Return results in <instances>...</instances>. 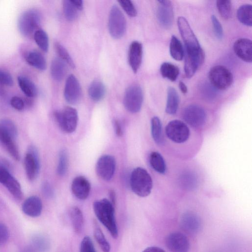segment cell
Returning a JSON list of instances; mask_svg holds the SVG:
<instances>
[{
	"label": "cell",
	"instance_id": "cell-28",
	"mask_svg": "<svg viewBox=\"0 0 252 252\" xmlns=\"http://www.w3.org/2000/svg\"><path fill=\"white\" fill-rule=\"evenodd\" d=\"M69 215L74 231L77 234L81 233L84 224L82 211L78 207L73 206L69 209Z\"/></svg>",
	"mask_w": 252,
	"mask_h": 252
},
{
	"label": "cell",
	"instance_id": "cell-51",
	"mask_svg": "<svg viewBox=\"0 0 252 252\" xmlns=\"http://www.w3.org/2000/svg\"><path fill=\"white\" fill-rule=\"evenodd\" d=\"M142 252H165L163 249L158 247H149Z\"/></svg>",
	"mask_w": 252,
	"mask_h": 252
},
{
	"label": "cell",
	"instance_id": "cell-49",
	"mask_svg": "<svg viewBox=\"0 0 252 252\" xmlns=\"http://www.w3.org/2000/svg\"><path fill=\"white\" fill-rule=\"evenodd\" d=\"M43 194L47 197H52L54 195V190L51 185L47 182L43 183L41 186Z\"/></svg>",
	"mask_w": 252,
	"mask_h": 252
},
{
	"label": "cell",
	"instance_id": "cell-14",
	"mask_svg": "<svg viewBox=\"0 0 252 252\" xmlns=\"http://www.w3.org/2000/svg\"><path fill=\"white\" fill-rule=\"evenodd\" d=\"M116 169L115 158L109 155L100 157L96 164V172L104 181H109L113 177Z\"/></svg>",
	"mask_w": 252,
	"mask_h": 252
},
{
	"label": "cell",
	"instance_id": "cell-2",
	"mask_svg": "<svg viewBox=\"0 0 252 252\" xmlns=\"http://www.w3.org/2000/svg\"><path fill=\"white\" fill-rule=\"evenodd\" d=\"M129 183L132 191L140 197L147 196L152 189V179L147 170L141 167L136 168L132 171Z\"/></svg>",
	"mask_w": 252,
	"mask_h": 252
},
{
	"label": "cell",
	"instance_id": "cell-46",
	"mask_svg": "<svg viewBox=\"0 0 252 252\" xmlns=\"http://www.w3.org/2000/svg\"><path fill=\"white\" fill-rule=\"evenodd\" d=\"M211 21L216 36L219 39H221L223 37V30L221 24L214 15L211 16Z\"/></svg>",
	"mask_w": 252,
	"mask_h": 252
},
{
	"label": "cell",
	"instance_id": "cell-52",
	"mask_svg": "<svg viewBox=\"0 0 252 252\" xmlns=\"http://www.w3.org/2000/svg\"><path fill=\"white\" fill-rule=\"evenodd\" d=\"M73 5L76 7V8L81 10L83 8V1L81 0H70Z\"/></svg>",
	"mask_w": 252,
	"mask_h": 252
},
{
	"label": "cell",
	"instance_id": "cell-1",
	"mask_svg": "<svg viewBox=\"0 0 252 252\" xmlns=\"http://www.w3.org/2000/svg\"><path fill=\"white\" fill-rule=\"evenodd\" d=\"M93 209L98 220L109 231L112 237L118 236V230L115 218L114 206L110 200L103 198L94 202Z\"/></svg>",
	"mask_w": 252,
	"mask_h": 252
},
{
	"label": "cell",
	"instance_id": "cell-20",
	"mask_svg": "<svg viewBox=\"0 0 252 252\" xmlns=\"http://www.w3.org/2000/svg\"><path fill=\"white\" fill-rule=\"evenodd\" d=\"M142 53V45L140 42L134 41L130 44L128 51V63L134 73L137 72L141 65Z\"/></svg>",
	"mask_w": 252,
	"mask_h": 252
},
{
	"label": "cell",
	"instance_id": "cell-33",
	"mask_svg": "<svg viewBox=\"0 0 252 252\" xmlns=\"http://www.w3.org/2000/svg\"><path fill=\"white\" fill-rule=\"evenodd\" d=\"M149 162L151 167L156 172L164 174L166 170V166L162 156L157 152H153L149 157Z\"/></svg>",
	"mask_w": 252,
	"mask_h": 252
},
{
	"label": "cell",
	"instance_id": "cell-23",
	"mask_svg": "<svg viewBox=\"0 0 252 252\" xmlns=\"http://www.w3.org/2000/svg\"><path fill=\"white\" fill-rule=\"evenodd\" d=\"M16 139L10 134L0 128V142L10 155L16 160H19L20 156L15 143Z\"/></svg>",
	"mask_w": 252,
	"mask_h": 252
},
{
	"label": "cell",
	"instance_id": "cell-36",
	"mask_svg": "<svg viewBox=\"0 0 252 252\" xmlns=\"http://www.w3.org/2000/svg\"><path fill=\"white\" fill-rule=\"evenodd\" d=\"M38 46L44 52H47L49 48V38L47 33L41 29L37 30L33 36Z\"/></svg>",
	"mask_w": 252,
	"mask_h": 252
},
{
	"label": "cell",
	"instance_id": "cell-6",
	"mask_svg": "<svg viewBox=\"0 0 252 252\" xmlns=\"http://www.w3.org/2000/svg\"><path fill=\"white\" fill-rule=\"evenodd\" d=\"M126 19L117 5H114L110 11L108 19V29L110 35L114 38L123 36L126 30Z\"/></svg>",
	"mask_w": 252,
	"mask_h": 252
},
{
	"label": "cell",
	"instance_id": "cell-53",
	"mask_svg": "<svg viewBox=\"0 0 252 252\" xmlns=\"http://www.w3.org/2000/svg\"><path fill=\"white\" fill-rule=\"evenodd\" d=\"M179 87L182 93L185 94L188 92V89L186 85L182 81L179 83Z\"/></svg>",
	"mask_w": 252,
	"mask_h": 252
},
{
	"label": "cell",
	"instance_id": "cell-41",
	"mask_svg": "<svg viewBox=\"0 0 252 252\" xmlns=\"http://www.w3.org/2000/svg\"><path fill=\"white\" fill-rule=\"evenodd\" d=\"M55 48L60 58L63 60L71 67L75 68L74 63L67 50L58 42L55 43Z\"/></svg>",
	"mask_w": 252,
	"mask_h": 252
},
{
	"label": "cell",
	"instance_id": "cell-38",
	"mask_svg": "<svg viewBox=\"0 0 252 252\" xmlns=\"http://www.w3.org/2000/svg\"><path fill=\"white\" fill-rule=\"evenodd\" d=\"M68 167V155L65 150H62L59 155L58 164L57 169L58 174L59 176H64Z\"/></svg>",
	"mask_w": 252,
	"mask_h": 252
},
{
	"label": "cell",
	"instance_id": "cell-35",
	"mask_svg": "<svg viewBox=\"0 0 252 252\" xmlns=\"http://www.w3.org/2000/svg\"><path fill=\"white\" fill-rule=\"evenodd\" d=\"M180 184L182 188L187 190H192L197 186V179L192 172L187 171L183 173L180 177Z\"/></svg>",
	"mask_w": 252,
	"mask_h": 252
},
{
	"label": "cell",
	"instance_id": "cell-45",
	"mask_svg": "<svg viewBox=\"0 0 252 252\" xmlns=\"http://www.w3.org/2000/svg\"><path fill=\"white\" fill-rule=\"evenodd\" d=\"M13 80L11 74L7 71L0 68V85L11 86Z\"/></svg>",
	"mask_w": 252,
	"mask_h": 252
},
{
	"label": "cell",
	"instance_id": "cell-25",
	"mask_svg": "<svg viewBox=\"0 0 252 252\" xmlns=\"http://www.w3.org/2000/svg\"><path fill=\"white\" fill-rule=\"evenodd\" d=\"M26 61L30 65L40 70H44L47 67L46 61L43 55L37 51H31L26 56Z\"/></svg>",
	"mask_w": 252,
	"mask_h": 252
},
{
	"label": "cell",
	"instance_id": "cell-32",
	"mask_svg": "<svg viewBox=\"0 0 252 252\" xmlns=\"http://www.w3.org/2000/svg\"><path fill=\"white\" fill-rule=\"evenodd\" d=\"M237 17L243 24L251 27L252 25V6L250 4L241 5L237 12Z\"/></svg>",
	"mask_w": 252,
	"mask_h": 252
},
{
	"label": "cell",
	"instance_id": "cell-17",
	"mask_svg": "<svg viewBox=\"0 0 252 252\" xmlns=\"http://www.w3.org/2000/svg\"><path fill=\"white\" fill-rule=\"evenodd\" d=\"M158 2L159 5L157 11L158 21L164 28H170L172 25L174 19L171 2L170 0H160Z\"/></svg>",
	"mask_w": 252,
	"mask_h": 252
},
{
	"label": "cell",
	"instance_id": "cell-26",
	"mask_svg": "<svg viewBox=\"0 0 252 252\" xmlns=\"http://www.w3.org/2000/svg\"><path fill=\"white\" fill-rule=\"evenodd\" d=\"M105 93L106 88L104 84L98 80L93 81L88 89L90 98L95 102L101 100L104 97Z\"/></svg>",
	"mask_w": 252,
	"mask_h": 252
},
{
	"label": "cell",
	"instance_id": "cell-16",
	"mask_svg": "<svg viewBox=\"0 0 252 252\" xmlns=\"http://www.w3.org/2000/svg\"><path fill=\"white\" fill-rule=\"evenodd\" d=\"M165 243L171 252H188L189 249L188 238L179 232L169 234L166 238Z\"/></svg>",
	"mask_w": 252,
	"mask_h": 252
},
{
	"label": "cell",
	"instance_id": "cell-5",
	"mask_svg": "<svg viewBox=\"0 0 252 252\" xmlns=\"http://www.w3.org/2000/svg\"><path fill=\"white\" fill-rule=\"evenodd\" d=\"M208 77L216 88L224 90L228 88L233 82V75L226 67L218 65L213 66L209 72Z\"/></svg>",
	"mask_w": 252,
	"mask_h": 252
},
{
	"label": "cell",
	"instance_id": "cell-47",
	"mask_svg": "<svg viewBox=\"0 0 252 252\" xmlns=\"http://www.w3.org/2000/svg\"><path fill=\"white\" fill-rule=\"evenodd\" d=\"M10 103L13 108L18 111L23 110L25 106V101L23 99L17 96H13L11 98Z\"/></svg>",
	"mask_w": 252,
	"mask_h": 252
},
{
	"label": "cell",
	"instance_id": "cell-4",
	"mask_svg": "<svg viewBox=\"0 0 252 252\" xmlns=\"http://www.w3.org/2000/svg\"><path fill=\"white\" fill-rule=\"evenodd\" d=\"M54 117L60 128L64 132L72 133L76 129L78 116L75 108L66 106L61 111L55 112Z\"/></svg>",
	"mask_w": 252,
	"mask_h": 252
},
{
	"label": "cell",
	"instance_id": "cell-29",
	"mask_svg": "<svg viewBox=\"0 0 252 252\" xmlns=\"http://www.w3.org/2000/svg\"><path fill=\"white\" fill-rule=\"evenodd\" d=\"M17 80L21 90L27 97H33L37 95L36 87L30 79L25 76H19Z\"/></svg>",
	"mask_w": 252,
	"mask_h": 252
},
{
	"label": "cell",
	"instance_id": "cell-34",
	"mask_svg": "<svg viewBox=\"0 0 252 252\" xmlns=\"http://www.w3.org/2000/svg\"><path fill=\"white\" fill-rule=\"evenodd\" d=\"M169 51L171 56L176 61H181L184 56V50L180 41L174 35L171 38Z\"/></svg>",
	"mask_w": 252,
	"mask_h": 252
},
{
	"label": "cell",
	"instance_id": "cell-8",
	"mask_svg": "<svg viewBox=\"0 0 252 252\" xmlns=\"http://www.w3.org/2000/svg\"><path fill=\"white\" fill-rule=\"evenodd\" d=\"M167 137L176 143H183L188 140L190 131L188 126L183 122L174 120L169 122L165 127Z\"/></svg>",
	"mask_w": 252,
	"mask_h": 252
},
{
	"label": "cell",
	"instance_id": "cell-42",
	"mask_svg": "<svg viewBox=\"0 0 252 252\" xmlns=\"http://www.w3.org/2000/svg\"><path fill=\"white\" fill-rule=\"evenodd\" d=\"M0 128L16 139L18 131L15 124L12 121L7 119H0Z\"/></svg>",
	"mask_w": 252,
	"mask_h": 252
},
{
	"label": "cell",
	"instance_id": "cell-19",
	"mask_svg": "<svg viewBox=\"0 0 252 252\" xmlns=\"http://www.w3.org/2000/svg\"><path fill=\"white\" fill-rule=\"evenodd\" d=\"M71 191L74 195L80 200H85L89 196L91 185L89 181L83 176H77L72 181Z\"/></svg>",
	"mask_w": 252,
	"mask_h": 252
},
{
	"label": "cell",
	"instance_id": "cell-3",
	"mask_svg": "<svg viewBox=\"0 0 252 252\" xmlns=\"http://www.w3.org/2000/svg\"><path fill=\"white\" fill-rule=\"evenodd\" d=\"M41 17L38 11L29 9L24 12L19 17L18 27L22 35L27 37L33 36L34 32L40 25Z\"/></svg>",
	"mask_w": 252,
	"mask_h": 252
},
{
	"label": "cell",
	"instance_id": "cell-13",
	"mask_svg": "<svg viewBox=\"0 0 252 252\" xmlns=\"http://www.w3.org/2000/svg\"><path fill=\"white\" fill-rule=\"evenodd\" d=\"M0 183L7 189L14 198L18 200L22 199L23 194L20 183L11 174L8 168L1 165Z\"/></svg>",
	"mask_w": 252,
	"mask_h": 252
},
{
	"label": "cell",
	"instance_id": "cell-24",
	"mask_svg": "<svg viewBox=\"0 0 252 252\" xmlns=\"http://www.w3.org/2000/svg\"><path fill=\"white\" fill-rule=\"evenodd\" d=\"M66 63L60 58L54 59L51 64V74L53 78L60 81L63 79L67 72Z\"/></svg>",
	"mask_w": 252,
	"mask_h": 252
},
{
	"label": "cell",
	"instance_id": "cell-9",
	"mask_svg": "<svg viewBox=\"0 0 252 252\" xmlns=\"http://www.w3.org/2000/svg\"><path fill=\"white\" fill-rule=\"evenodd\" d=\"M204 58V52L201 48L193 50L185 49L184 70L187 78L193 76L203 63Z\"/></svg>",
	"mask_w": 252,
	"mask_h": 252
},
{
	"label": "cell",
	"instance_id": "cell-39",
	"mask_svg": "<svg viewBox=\"0 0 252 252\" xmlns=\"http://www.w3.org/2000/svg\"><path fill=\"white\" fill-rule=\"evenodd\" d=\"M94 234L102 251L103 252H109L111 249L110 245L99 227H95Z\"/></svg>",
	"mask_w": 252,
	"mask_h": 252
},
{
	"label": "cell",
	"instance_id": "cell-18",
	"mask_svg": "<svg viewBox=\"0 0 252 252\" xmlns=\"http://www.w3.org/2000/svg\"><path fill=\"white\" fill-rule=\"evenodd\" d=\"M233 50L235 54L247 63L252 61V42L248 38L238 39L234 43Z\"/></svg>",
	"mask_w": 252,
	"mask_h": 252
},
{
	"label": "cell",
	"instance_id": "cell-12",
	"mask_svg": "<svg viewBox=\"0 0 252 252\" xmlns=\"http://www.w3.org/2000/svg\"><path fill=\"white\" fill-rule=\"evenodd\" d=\"M177 24L185 43V49L193 50L201 48L196 37L186 19L183 17H179Z\"/></svg>",
	"mask_w": 252,
	"mask_h": 252
},
{
	"label": "cell",
	"instance_id": "cell-54",
	"mask_svg": "<svg viewBox=\"0 0 252 252\" xmlns=\"http://www.w3.org/2000/svg\"><path fill=\"white\" fill-rule=\"evenodd\" d=\"M109 194H110V201L114 206L115 204V201H116L115 193L113 190H111Z\"/></svg>",
	"mask_w": 252,
	"mask_h": 252
},
{
	"label": "cell",
	"instance_id": "cell-7",
	"mask_svg": "<svg viewBox=\"0 0 252 252\" xmlns=\"http://www.w3.org/2000/svg\"><path fill=\"white\" fill-rule=\"evenodd\" d=\"M143 100L142 90L138 85H132L126 90L124 97L125 108L131 113L139 112Z\"/></svg>",
	"mask_w": 252,
	"mask_h": 252
},
{
	"label": "cell",
	"instance_id": "cell-10",
	"mask_svg": "<svg viewBox=\"0 0 252 252\" xmlns=\"http://www.w3.org/2000/svg\"><path fill=\"white\" fill-rule=\"evenodd\" d=\"M184 121L191 126L198 127L202 126L206 121V114L201 106L192 104L184 108L182 113Z\"/></svg>",
	"mask_w": 252,
	"mask_h": 252
},
{
	"label": "cell",
	"instance_id": "cell-21",
	"mask_svg": "<svg viewBox=\"0 0 252 252\" xmlns=\"http://www.w3.org/2000/svg\"><path fill=\"white\" fill-rule=\"evenodd\" d=\"M180 223L181 227L185 231L190 233L197 232L201 226L200 218L192 212L184 213L181 217Z\"/></svg>",
	"mask_w": 252,
	"mask_h": 252
},
{
	"label": "cell",
	"instance_id": "cell-22",
	"mask_svg": "<svg viewBox=\"0 0 252 252\" xmlns=\"http://www.w3.org/2000/svg\"><path fill=\"white\" fill-rule=\"evenodd\" d=\"M22 209L26 215L30 217H38L42 212V201L38 196H31L27 198L23 202Z\"/></svg>",
	"mask_w": 252,
	"mask_h": 252
},
{
	"label": "cell",
	"instance_id": "cell-15",
	"mask_svg": "<svg viewBox=\"0 0 252 252\" xmlns=\"http://www.w3.org/2000/svg\"><path fill=\"white\" fill-rule=\"evenodd\" d=\"M64 96L66 101L71 104H77L81 99V86L78 79L73 74L68 76L66 80Z\"/></svg>",
	"mask_w": 252,
	"mask_h": 252
},
{
	"label": "cell",
	"instance_id": "cell-31",
	"mask_svg": "<svg viewBox=\"0 0 252 252\" xmlns=\"http://www.w3.org/2000/svg\"><path fill=\"white\" fill-rule=\"evenodd\" d=\"M151 133L153 140L158 145L164 143L162 124L158 117H154L151 120Z\"/></svg>",
	"mask_w": 252,
	"mask_h": 252
},
{
	"label": "cell",
	"instance_id": "cell-50",
	"mask_svg": "<svg viewBox=\"0 0 252 252\" xmlns=\"http://www.w3.org/2000/svg\"><path fill=\"white\" fill-rule=\"evenodd\" d=\"M114 129L116 134L118 136H121L123 134L122 125L118 120H114L113 122Z\"/></svg>",
	"mask_w": 252,
	"mask_h": 252
},
{
	"label": "cell",
	"instance_id": "cell-27",
	"mask_svg": "<svg viewBox=\"0 0 252 252\" xmlns=\"http://www.w3.org/2000/svg\"><path fill=\"white\" fill-rule=\"evenodd\" d=\"M179 104V97L175 88L169 87L167 89V97L165 108L166 112L170 115L175 114Z\"/></svg>",
	"mask_w": 252,
	"mask_h": 252
},
{
	"label": "cell",
	"instance_id": "cell-37",
	"mask_svg": "<svg viewBox=\"0 0 252 252\" xmlns=\"http://www.w3.org/2000/svg\"><path fill=\"white\" fill-rule=\"evenodd\" d=\"M217 7L220 16L224 19H228L231 15L232 4L229 0H218Z\"/></svg>",
	"mask_w": 252,
	"mask_h": 252
},
{
	"label": "cell",
	"instance_id": "cell-48",
	"mask_svg": "<svg viewBox=\"0 0 252 252\" xmlns=\"http://www.w3.org/2000/svg\"><path fill=\"white\" fill-rule=\"evenodd\" d=\"M9 237V232L7 227L0 223V246L4 245Z\"/></svg>",
	"mask_w": 252,
	"mask_h": 252
},
{
	"label": "cell",
	"instance_id": "cell-43",
	"mask_svg": "<svg viewBox=\"0 0 252 252\" xmlns=\"http://www.w3.org/2000/svg\"><path fill=\"white\" fill-rule=\"evenodd\" d=\"M119 3L127 15L130 17H135L137 15V11L132 2L129 0H121Z\"/></svg>",
	"mask_w": 252,
	"mask_h": 252
},
{
	"label": "cell",
	"instance_id": "cell-30",
	"mask_svg": "<svg viewBox=\"0 0 252 252\" xmlns=\"http://www.w3.org/2000/svg\"><path fill=\"white\" fill-rule=\"evenodd\" d=\"M160 72L163 78L174 82L179 74V69L177 66L172 63L164 62L160 65Z\"/></svg>",
	"mask_w": 252,
	"mask_h": 252
},
{
	"label": "cell",
	"instance_id": "cell-44",
	"mask_svg": "<svg viewBox=\"0 0 252 252\" xmlns=\"http://www.w3.org/2000/svg\"><path fill=\"white\" fill-rule=\"evenodd\" d=\"M80 252H96L93 242L89 236H86L82 239Z\"/></svg>",
	"mask_w": 252,
	"mask_h": 252
},
{
	"label": "cell",
	"instance_id": "cell-40",
	"mask_svg": "<svg viewBox=\"0 0 252 252\" xmlns=\"http://www.w3.org/2000/svg\"><path fill=\"white\" fill-rule=\"evenodd\" d=\"M63 9L64 16L67 20L72 21L76 19L78 16V9L70 0L63 1Z\"/></svg>",
	"mask_w": 252,
	"mask_h": 252
},
{
	"label": "cell",
	"instance_id": "cell-11",
	"mask_svg": "<svg viewBox=\"0 0 252 252\" xmlns=\"http://www.w3.org/2000/svg\"><path fill=\"white\" fill-rule=\"evenodd\" d=\"M25 169L27 178L30 181L34 180L40 169V160L37 149L31 145L28 148L24 159Z\"/></svg>",
	"mask_w": 252,
	"mask_h": 252
}]
</instances>
